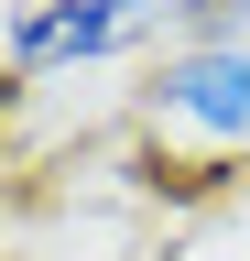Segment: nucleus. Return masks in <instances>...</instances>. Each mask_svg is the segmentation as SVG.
Wrapping results in <instances>:
<instances>
[{
	"instance_id": "2",
	"label": "nucleus",
	"mask_w": 250,
	"mask_h": 261,
	"mask_svg": "<svg viewBox=\"0 0 250 261\" xmlns=\"http://www.w3.org/2000/svg\"><path fill=\"white\" fill-rule=\"evenodd\" d=\"M174 11L185 0H22L0 22V65L11 87H44L54 65H109V55H163L174 44Z\"/></svg>"
},
{
	"instance_id": "1",
	"label": "nucleus",
	"mask_w": 250,
	"mask_h": 261,
	"mask_svg": "<svg viewBox=\"0 0 250 261\" xmlns=\"http://www.w3.org/2000/svg\"><path fill=\"white\" fill-rule=\"evenodd\" d=\"M131 120L174 185H217L229 163H250V33L239 44H163L142 65Z\"/></svg>"
}]
</instances>
